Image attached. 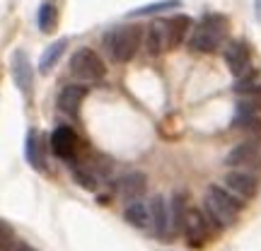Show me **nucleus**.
<instances>
[{"instance_id":"nucleus-18","label":"nucleus","mask_w":261,"mask_h":251,"mask_svg":"<svg viewBox=\"0 0 261 251\" xmlns=\"http://www.w3.org/2000/svg\"><path fill=\"white\" fill-rule=\"evenodd\" d=\"M191 29V17L187 15H174L167 19V32H169V48L181 46V41L187 39V32Z\"/></svg>"},{"instance_id":"nucleus-8","label":"nucleus","mask_w":261,"mask_h":251,"mask_svg":"<svg viewBox=\"0 0 261 251\" xmlns=\"http://www.w3.org/2000/svg\"><path fill=\"white\" fill-rule=\"evenodd\" d=\"M223 186H227L232 193H237L244 201H249L259 193V177L249 169H230L223 179Z\"/></svg>"},{"instance_id":"nucleus-23","label":"nucleus","mask_w":261,"mask_h":251,"mask_svg":"<svg viewBox=\"0 0 261 251\" xmlns=\"http://www.w3.org/2000/svg\"><path fill=\"white\" fill-rule=\"evenodd\" d=\"M73 177H75V181L83 188H87V191H94V188H97V177H94V172H90V167L80 169L73 164Z\"/></svg>"},{"instance_id":"nucleus-5","label":"nucleus","mask_w":261,"mask_h":251,"mask_svg":"<svg viewBox=\"0 0 261 251\" xmlns=\"http://www.w3.org/2000/svg\"><path fill=\"white\" fill-rule=\"evenodd\" d=\"M225 164L232 169H249V172H261V145L259 140H244L240 145H234L227 157H225Z\"/></svg>"},{"instance_id":"nucleus-4","label":"nucleus","mask_w":261,"mask_h":251,"mask_svg":"<svg viewBox=\"0 0 261 251\" xmlns=\"http://www.w3.org/2000/svg\"><path fill=\"white\" fill-rule=\"evenodd\" d=\"M70 73L85 82H97L107 75V68H104V61L92 48H77L70 58Z\"/></svg>"},{"instance_id":"nucleus-19","label":"nucleus","mask_w":261,"mask_h":251,"mask_svg":"<svg viewBox=\"0 0 261 251\" xmlns=\"http://www.w3.org/2000/svg\"><path fill=\"white\" fill-rule=\"evenodd\" d=\"M27 162L37 172H44V155H41V133L39 130H29L27 133V148H24Z\"/></svg>"},{"instance_id":"nucleus-15","label":"nucleus","mask_w":261,"mask_h":251,"mask_svg":"<svg viewBox=\"0 0 261 251\" xmlns=\"http://www.w3.org/2000/svg\"><path fill=\"white\" fill-rule=\"evenodd\" d=\"M85 97H87V87H83V85H68V87H63L61 94H58V109L63 114L77 116L80 104H83Z\"/></svg>"},{"instance_id":"nucleus-26","label":"nucleus","mask_w":261,"mask_h":251,"mask_svg":"<svg viewBox=\"0 0 261 251\" xmlns=\"http://www.w3.org/2000/svg\"><path fill=\"white\" fill-rule=\"evenodd\" d=\"M254 10H256V19L261 22V0H254Z\"/></svg>"},{"instance_id":"nucleus-21","label":"nucleus","mask_w":261,"mask_h":251,"mask_svg":"<svg viewBox=\"0 0 261 251\" xmlns=\"http://www.w3.org/2000/svg\"><path fill=\"white\" fill-rule=\"evenodd\" d=\"M172 8H181V0H160V3H150V5L130 10L128 17H145V15H155L160 10H172Z\"/></svg>"},{"instance_id":"nucleus-3","label":"nucleus","mask_w":261,"mask_h":251,"mask_svg":"<svg viewBox=\"0 0 261 251\" xmlns=\"http://www.w3.org/2000/svg\"><path fill=\"white\" fill-rule=\"evenodd\" d=\"M225 29H227V19L223 15H205L201 19V24L194 29V37H191V48L198 53H213L220 48L225 37Z\"/></svg>"},{"instance_id":"nucleus-14","label":"nucleus","mask_w":261,"mask_h":251,"mask_svg":"<svg viewBox=\"0 0 261 251\" xmlns=\"http://www.w3.org/2000/svg\"><path fill=\"white\" fill-rule=\"evenodd\" d=\"M123 220H126L128 225H133L136 230H152L150 203H143V201H130V203H126Z\"/></svg>"},{"instance_id":"nucleus-2","label":"nucleus","mask_w":261,"mask_h":251,"mask_svg":"<svg viewBox=\"0 0 261 251\" xmlns=\"http://www.w3.org/2000/svg\"><path fill=\"white\" fill-rule=\"evenodd\" d=\"M104 48L116 63H128L140 48V27H114L104 34Z\"/></svg>"},{"instance_id":"nucleus-25","label":"nucleus","mask_w":261,"mask_h":251,"mask_svg":"<svg viewBox=\"0 0 261 251\" xmlns=\"http://www.w3.org/2000/svg\"><path fill=\"white\" fill-rule=\"evenodd\" d=\"M15 251H37L34 246H29V244H24V242H19L17 246H15Z\"/></svg>"},{"instance_id":"nucleus-10","label":"nucleus","mask_w":261,"mask_h":251,"mask_svg":"<svg viewBox=\"0 0 261 251\" xmlns=\"http://www.w3.org/2000/svg\"><path fill=\"white\" fill-rule=\"evenodd\" d=\"M150 213H152V234L160 239L174 237L172 232V210L169 203L165 201V196H152L150 198Z\"/></svg>"},{"instance_id":"nucleus-16","label":"nucleus","mask_w":261,"mask_h":251,"mask_svg":"<svg viewBox=\"0 0 261 251\" xmlns=\"http://www.w3.org/2000/svg\"><path fill=\"white\" fill-rule=\"evenodd\" d=\"M169 210H172V232L179 234L184 232V225H187V193L184 191H174L169 198Z\"/></svg>"},{"instance_id":"nucleus-17","label":"nucleus","mask_w":261,"mask_h":251,"mask_svg":"<svg viewBox=\"0 0 261 251\" xmlns=\"http://www.w3.org/2000/svg\"><path fill=\"white\" fill-rule=\"evenodd\" d=\"M65 46H68V39H58V41H54L51 46L41 53V58H39V73L41 75H48L54 68H56V63L61 61V56L65 53Z\"/></svg>"},{"instance_id":"nucleus-1","label":"nucleus","mask_w":261,"mask_h":251,"mask_svg":"<svg viewBox=\"0 0 261 251\" xmlns=\"http://www.w3.org/2000/svg\"><path fill=\"white\" fill-rule=\"evenodd\" d=\"M244 208V198H240L237 193H232L227 186H213L205 188V198H203V210L208 215V220L218 227H227L232 225Z\"/></svg>"},{"instance_id":"nucleus-11","label":"nucleus","mask_w":261,"mask_h":251,"mask_svg":"<svg viewBox=\"0 0 261 251\" xmlns=\"http://www.w3.org/2000/svg\"><path fill=\"white\" fill-rule=\"evenodd\" d=\"M145 184H148V177L143 172H128V174H123V177L114 181V188L126 203H130V201H140L143 198Z\"/></svg>"},{"instance_id":"nucleus-24","label":"nucleus","mask_w":261,"mask_h":251,"mask_svg":"<svg viewBox=\"0 0 261 251\" xmlns=\"http://www.w3.org/2000/svg\"><path fill=\"white\" fill-rule=\"evenodd\" d=\"M12 244H15V234H12V230H10V225L3 220V222H0V249L10 251L12 249Z\"/></svg>"},{"instance_id":"nucleus-7","label":"nucleus","mask_w":261,"mask_h":251,"mask_svg":"<svg viewBox=\"0 0 261 251\" xmlns=\"http://www.w3.org/2000/svg\"><path fill=\"white\" fill-rule=\"evenodd\" d=\"M211 234V220L205 210H189L187 225H184V239L191 249H203Z\"/></svg>"},{"instance_id":"nucleus-6","label":"nucleus","mask_w":261,"mask_h":251,"mask_svg":"<svg viewBox=\"0 0 261 251\" xmlns=\"http://www.w3.org/2000/svg\"><path fill=\"white\" fill-rule=\"evenodd\" d=\"M51 150H54V155L61 159H65L68 164L77 159L80 155V150H83V143L77 138V133H75L70 126H58L54 133H51Z\"/></svg>"},{"instance_id":"nucleus-12","label":"nucleus","mask_w":261,"mask_h":251,"mask_svg":"<svg viewBox=\"0 0 261 251\" xmlns=\"http://www.w3.org/2000/svg\"><path fill=\"white\" fill-rule=\"evenodd\" d=\"M10 73H12V80L22 92H29L32 85H34V73H32V63L24 51H15L12 53V61H10Z\"/></svg>"},{"instance_id":"nucleus-20","label":"nucleus","mask_w":261,"mask_h":251,"mask_svg":"<svg viewBox=\"0 0 261 251\" xmlns=\"http://www.w3.org/2000/svg\"><path fill=\"white\" fill-rule=\"evenodd\" d=\"M232 126H234V128H240V130H244V133H252L254 138H259V135H261V119H259V114H240V111H237Z\"/></svg>"},{"instance_id":"nucleus-9","label":"nucleus","mask_w":261,"mask_h":251,"mask_svg":"<svg viewBox=\"0 0 261 251\" xmlns=\"http://www.w3.org/2000/svg\"><path fill=\"white\" fill-rule=\"evenodd\" d=\"M223 58H225V63H227V68H230V73H232L237 80L256 73L252 65H249V48H247V44L240 41V39H232V41L225 46Z\"/></svg>"},{"instance_id":"nucleus-13","label":"nucleus","mask_w":261,"mask_h":251,"mask_svg":"<svg viewBox=\"0 0 261 251\" xmlns=\"http://www.w3.org/2000/svg\"><path fill=\"white\" fill-rule=\"evenodd\" d=\"M145 51L150 56H160L162 51H169V32H167V19H158L148 27L145 34Z\"/></svg>"},{"instance_id":"nucleus-22","label":"nucleus","mask_w":261,"mask_h":251,"mask_svg":"<svg viewBox=\"0 0 261 251\" xmlns=\"http://www.w3.org/2000/svg\"><path fill=\"white\" fill-rule=\"evenodd\" d=\"M56 24V5L54 3H41V8H39V29L41 32H51Z\"/></svg>"}]
</instances>
